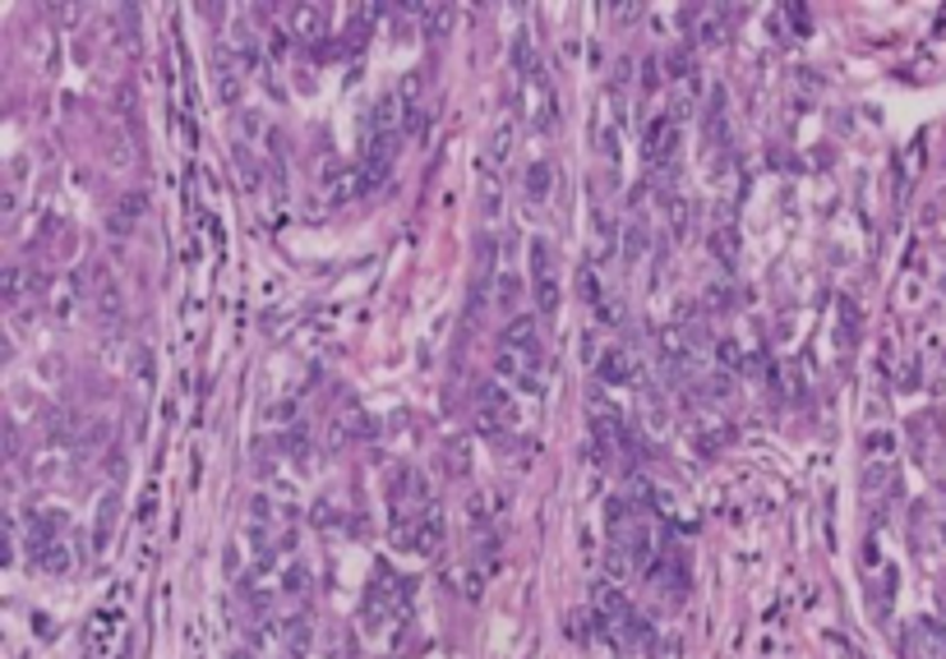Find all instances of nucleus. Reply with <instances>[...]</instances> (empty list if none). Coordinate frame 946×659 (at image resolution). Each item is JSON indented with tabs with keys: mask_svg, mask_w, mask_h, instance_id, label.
Listing matches in <instances>:
<instances>
[{
	"mask_svg": "<svg viewBox=\"0 0 946 659\" xmlns=\"http://www.w3.org/2000/svg\"><path fill=\"white\" fill-rule=\"evenodd\" d=\"M531 281H536L540 313H555L559 309V277H555V259H549V240H531Z\"/></svg>",
	"mask_w": 946,
	"mask_h": 659,
	"instance_id": "1",
	"label": "nucleus"
},
{
	"mask_svg": "<svg viewBox=\"0 0 946 659\" xmlns=\"http://www.w3.org/2000/svg\"><path fill=\"white\" fill-rule=\"evenodd\" d=\"M675 152H679V116L651 120V130H647V162L651 167L675 162Z\"/></svg>",
	"mask_w": 946,
	"mask_h": 659,
	"instance_id": "2",
	"label": "nucleus"
},
{
	"mask_svg": "<svg viewBox=\"0 0 946 659\" xmlns=\"http://www.w3.org/2000/svg\"><path fill=\"white\" fill-rule=\"evenodd\" d=\"M476 416H480L485 429H508V420H512V397H508L499 383H480V392H476Z\"/></svg>",
	"mask_w": 946,
	"mask_h": 659,
	"instance_id": "3",
	"label": "nucleus"
},
{
	"mask_svg": "<svg viewBox=\"0 0 946 659\" xmlns=\"http://www.w3.org/2000/svg\"><path fill=\"white\" fill-rule=\"evenodd\" d=\"M600 383H615V388H633V383H643V369H637L628 356L619 351H609L605 365H600Z\"/></svg>",
	"mask_w": 946,
	"mask_h": 659,
	"instance_id": "4",
	"label": "nucleus"
},
{
	"mask_svg": "<svg viewBox=\"0 0 946 659\" xmlns=\"http://www.w3.org/2000/svg\"><path fill=\"white\" fill-rule=\"evenodd\" d=\"M370 134H402V102L392 98H379L375 111H370Z\"/></svg>",
	"mask_w": 946,
	"mask_h": 659,
	"instance_id": "5",
	"label": "nucleus"
},
{
	"mask_svg": "<svg viewBox=\"0 0 946 659\" xmlns=\"http://www.w3.org/2000/svg\"><path fill=\"white\" fill-rule=\"evenodd\" d=\"M725 116H729V111H725V92L716 88V92H711L707 116H701V134H707L716 148H720V143H725V134H729V130H725Z\"/></svg>",
	"mask_w": 946,
	"mask_h": 659,
	"instance_id": "6",
	"label": "nucleus"
},
{
	"mask_svg": "<svg viewBox=\"0 0 946 659\" xmlns=\"http://www.w3.org/2000/svg\"><path fill=\"white\" fill-rule=\"evenodd\" d=\"M218 92H222V102L227 107H236L240 102V74H236V66L218 51Z\"/></svg>",
	"mask_w": 946,
	"mask_h": 659,
	"instance_id": "7",
	"label": "nucleus"
},
{
	"mask_svg": "<svg viewBox=\"0 0 946 659\" xmlns=\"http://www.w3.org/2000/svg\"><path fill=\"white\" fill-rule=\"evenodd\" d=\"M116 512H120L116 498H102V508H98V545H107V536L116 530Z\"/></svg>",
	"mask_w": 946,
	"mask_h": 659,
	"instance_id": "8",
	"label": "nucleus"
}]
</instances>
